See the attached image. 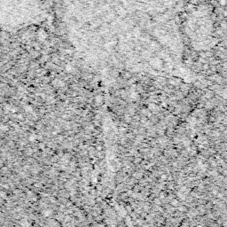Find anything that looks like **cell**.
Wrapping results in <instances>:
<instances>
[{
	"label": "cell",
	"instance_id": "8",
	"mask_svg": "<svg viewBox=\"0 0 227 227\" xmlns=\"http://www.w3.org/2000/svg\"><path fill=\"white\" fill-rule=\"evenodd\" d=\"M66 69L67 72H71V70H72V67H71V65H67L66 66Z\"/></svg>",
	"mask_w": 227,
	"mask_h": 227
},
{
	"label": "cell",
	"instance_id": "26",
	"mask_svg": "<svg viewBox=\"0 0 227 227\" xmlns=\"http://www.w3.org/2000/svg\"><path fill=\"white\" fill-rule=\"evenodd\" d=\"M204 68L207 69V68H208V65H205V66H204Z\"/></svg>",
	"mask_w": 227,
	"mask_h": 227
},
{
	"label": "cell",
	"instance_id": "23",
	"mask_svg": "<svg viewBox=\"0 0 227 227\" xmlns=\"http://www.w3.org/2000/svg\"><path fill=\"white\" fill-rule=\"evenodd\" d=\"M125 76H126V77H130V75L128 74V73H126V74H125Z\"/></svg>",
	"mask_w": 227,
	"mask_h": 227
},
{
	"label": "cell",
	"instance_id": "20",
	"mask_svg": "<svg viewBox=\"0 0 227 227\" xmlns=\"http://www.w3.org/2000/svg\"><path fill=\"white\" fill-rule=\"evenodd\" d=\"M211 165L214 166V167H216V166H217V163L215 162H211Z\"/></svg>",
	"mask_w": 227,
	"mask_h": 227
},
{
	"label": "cell",
	"instance_id": "14",
	"mask_svg": "<svg viewBox=\"0 0 227 227\" xmlns=\"http://www.w3.org/2000/svg\"><path fill=\"white\" fill-rule=\"evenodd\" d=\"M51 213H52V212H51L50 210H48V211H45V212H44V215H45V216H49V215H51Z\"/></svg>",
	"mask_w": 227,
	"mask_h": 227
},
{
	"label": "cell",
	"instance_id": "16",
	"mask_svg": "<svg viewBox=\"0 0 227 227\" xmlns=\"http://www.w3.org/2000/svg\"><path fill=\"white\" fill-rule=\"evenodd\" d=\"M119 130H120V131H121V132H124V131L126 130V129H125V128H123V127H122V128H120V129H119Z\"/></svg>",
	"mask_w": 227,
	"mask_h": 227
},
{
	"label": "cell",
	"instance_id": "4",
	"mask_svg": "<svg viewBox=\"0 0 227 227\" xmlns=\"http://www.w3.org/2000/svg\"><path fill=\"white\" fill-rule=\"evenodd\" d=\"M95 99H96L95 100H96V102H97L98 104H99V103H101V102H102V100H103L101 96H97Z\"/></svg>",
	"mask_w": 227,
	"mask_h": 227
},
{
	"label": "cell",
	"instance_id": "13",
	"mask_svg": "<svg viewBox=\"0 0 227 227\" xmlns=\"http://www.w3.org/2000/svg\"><path fill=\"white\" fill-rule=\"evenodd\" d=\"M140 121H141L142 123H145L147 122V118H145V117H144V118H141V120H140Z\"/></svg>",
	"mask_w": 227,
	"mask_h": 227
},
{
	"label": "cell",
	"instance_id": "19",
	"mask_svg": "<svg viewBox=\"0 0 227 227\" xmlns=\"http://www.w3.org/2000/svg\"><path fill=\"white\" fill-rule=\"evenodd\" d=\"M125 142H126V139H125V138H123V139H122V140H121V143H122L123 145H124V144H125Z\"/></svg>",
	"mask_w": 227,
	"mask_h": 227
},
{
	"label": "cell",
	"instance_id": "9",
	"mask_svg": "<svg viewBox=\"0 0 227 227\" xmlns=\"http://www.w3.org/2000/svg\"><path fill=\"white\" fill-rule=\"evenodd\" d=\"M212 104L211 103H209V102H208V103H206V105H205V106H206V108H211L212 107Z\"/></svg>",
	"mask_w": 227,
	"mask_h": 227
},
{
	"label": "cell",
	"instance_id": "22",
	"mask_svg": "<svg viewBox=\"0 0 227 227\" xmlns=\"http://www.w3.org/2000/svg\"><path fill=\"white\" fill-rule=\"evenodd\" d=\"M160 198H161V199H164V194H161Z\"/></svg>",
	"mask_w": 227,
	"mask_h": 227
},
{
	"label": "cell",
	"instance_id": "18",
	"mask_svg": "<svg viewBox=\"0 0 227 227\" xmlns=\"http://www.w3.org/2000/svg\"><path fill=\"white\" fill-rule=\"evenodd\" d=\"M211 95H212V94H211V91H209V93L206 95V97H207V98H210V97H211Z\"/></svg>",
	"mask_w": 227,
	"mask_h": 227
},
{
	"label": "cell",
	"instance_id": "17",
	"mask_svg": "<svg viewBox=\"0 0 227 227\" xmlns=\"http://www.w3.org/2000/svg\"><path fill=\"white\" fill-rule=\"evenodd\" d=\"M178 209L180 211H185V208H184V207H179Z\"/></svg>",
	"mask_w": 227,
	"mask_h": 227
},
{
	"label": "cell",
	"instance_id": "1",
	"mask_svg": "<svg viewBox=\"0 0 227 227\" xmlns=\"http://www.w3.org/2000/svg\"><path fill=\"white\" fill-rule=\"evenodd\" d=\"M189 0H62L69 39L79 49L152 51L176 48L181 14Z\"/></svg>",
	"mask_w": 227,
	"mask_h": 227
},
{
	"label": "cell",
	"instance_id": "12",
	"mask_svg": "<svg viewBox=\"0 0 227 227\" xmlns=\"http://www.w3.org/2000/svg\"><path fill=\"white\" fill-rule=\"evenodd\" d=\"M166 178H167V176H166V175H162V177H161V181L165 180Z\"/></svg>",
	"mask_w": 227,
	"mask_h": 227
},
{
	"label": "cell",
	"instance_id": "7",
	"mask_svg": "<svg viewBox=\"0 0 227 227\" xmlns=\"http://www.w3.org/2000/svg\"><path fill=\"white\" fill-rule=\"evenodd\" d=\"M212 135H213L214 137H218V136L220 135V133L218 132V131H217V130H214L213 132H212Z\"/></svg>",
	"mask_w": 227,
	"mask_h": 227
},
{
	"label": "cell",
	"instance_id": "10",
	"mask_svg": "<svg viewBox=\"0 0 227 227\" xmlns=\"http://www.w3.org/2000/svg\"><path fill=\"white\" fill-rule=\"evenodd\" d=\"M189 145H190V142H189L188 140L184 141V146H185V147H188Z\"/></svg>",
	"mask_w": 227,
	"mask_h": 227
},
{
	"label": "cell",
	"instance_id": "5",
	"mask_svg": "<svg viewBox=\"0 0 227 227\" xmlns=\"http://www.w3.org/2000/svg\"><path fill=\"white\" fill-rule=\"evenodd\" d=\"M177 205H178V201H177V200H171V206L176 207V206H177Z\"/></svg>",
	"mask_w": 227,
	"mask_h": 227
},
{
	"label": "cell",
	"instance_id": "6",
	"mask_svg": "<svg viewBox=\"0 0 227 227\" xmlns=\"http://www.w3.org/2000/svg\"><path fill=\"white\" fill-rule=\"evenodd\" d=\"M149 106V109H155V108H156V107H155V106H156V105L153 104V103H151V104H149V106Z\"/></svg>",
	"mask_w": 227,
	"mask_h": 227
},
{
	"label": "cell",
	"instance_id": "21",
	"mask_svg": "<svg viewBox=\"0 0 227 227\" xmlns=\"http://www.w3.org/2000/svg\"><path fill=\"white\" fill-rule=\"evenodd\" d=\"M155 202H156V203H157V204H160V203H161V202H160V200H159L158 199H156V200H155Z\"/></svg>",
	"mask_w": 227,
	"mask_h": 227
},
{
	"label": "cell",
	"instance_id": "11",
	"mask_svg": "<svg viewBox=\"0 0 227 227\" xmlns=\"http://www.w3.org/2000/svg\"><path fill=\"white\" fill-rule=\"evenodd\" d=\"M125 122H127V123H130V116H125Z\"/></svg>",
	"mask_w": 227,
	"mask_h": 227
},
{
	"label": "cell",
	"instance_id": "24",
	"mask_svg": "<svg viewBox=\"0 0 227 227\" xmlns=\"http://www.w3.org/2000/svg\"><path fill=\"white\" fill-rule=\"evenodd\" d=\"M97 150H98V151H101V147H97Z\"/></svg>",
	"mask_w": 227,
	"mask_h": 227
},
{
	"label": "cell",
	"instance_id": "15",
	"mask_svg": "<svg viewBox=\"0 0 227 227\" xmlns=\"http://www.w3.org/2000/svg\"><path fill=\"white\" fill-rule=\"evenodd\" d=\"M212 194H213L214 195H217V190H216V189L213 190V191H212Z\"/></svg>",
	"mask_w": 227,
	"mask_h": 227
},
{
	"label": "cell",
	"instance_id": "3",
	"mask_svg": "<svg viewBox=\"0 0 227 227\" xmlns=\"http://www.w3.org/2000/svg\"><path fill=\"white\" fill-rule=\"evenodd\" d=\"M130 97L132 98L133 100H137V99L138 98V93H137V92H135V91H132V92H131V94H130Z\"/></svg>",
	"mask_w": 227,
	"mask_h": 227
},
{
	"label": "cell",
	"instance_id": "25",
	"mask_svg": "<svg viewBox=\"0 0 227 227\" xmlns=\"http://www.w3.org/2000/svg\"><path fill=\"white\" fill-rule=\"evenodd\" d=\"M140 162V159H137L136 161H134V162Z\"/></svg>",
	"mask_w": 227,
	"mask_h": 227
},
{
	"label": "cell",
	"instance_id": "2",
	"mask_svg": "<svg viewBox=\"0 0 227 227\" xmlns=\"http://www.w3.org/2000/svg\"><path fill=\"white\" fill-rule=\"evenodd\" d=\"M151 64L154 67H162V61L160 59H153V61L151 62Z\"/></svg>",
	"mask_w": 227,
	"mask_h": 227
}]
</instances>
